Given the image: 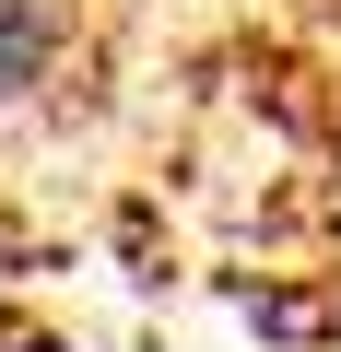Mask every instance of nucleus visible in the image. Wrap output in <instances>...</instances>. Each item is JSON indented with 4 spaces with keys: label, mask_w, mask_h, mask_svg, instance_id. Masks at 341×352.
Wrapping results in <instances>:
<instances>
[{
    "label": "nucleus",
    "mask_w": 341,
    "mask_h": 352,
    "mask_svg": "<svg viewBox=\"0 0 341 352\" xmlns=\"http://www.w3.org/2000/svg\"><path fill=\"white\" fill-rule=\"evenodd\" d=\"M59 71H71V12L59 0H0V118L48 106Z\"/></svg>",
    "instance_id": "1"
}]
</instances>
